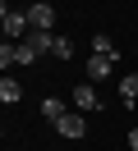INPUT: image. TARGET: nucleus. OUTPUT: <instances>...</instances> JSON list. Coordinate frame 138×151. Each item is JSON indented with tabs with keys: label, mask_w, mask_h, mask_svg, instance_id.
<instances>
[{
	"label": "nucleus",
	"mask_w": 138,
	"mask_h": 151,
	"mask_svg": "<svg viewBox=\"0 0 138 151\" xmlns=\"http://www.w3.org/2000/svg\"><path fill=\"white\" fill-rule=\"evenodd\" d=\"M92 55H106V60H120V50H115V41L101 32V37H92Z\"/></svg>",
	"instance_id": "nucleus-8"
},
{
	"label": "nucleus",
	"mask_w": 138,
	"mask_h": 151,
	"mask_svg": "<svg viewBox=\"0 0 138 151\" xmlns=\"http://www.w3.org/2000/svg\"><path fill=\"white\" fill-rule=\"evenodd\" d=\"M32 60H42V55H37L28 41H18V46H14V64H32Z\"/></svg>",
	"instance_id": "nucleus-11"
},
{
	"label": "nucleus",
	"mask_w": 138,
	"mask_h": 151,
	"mask_svg": "<svg viewBox=\"0 0 138 151\" xmlns=\"http://www.w3.org/2000/svg\"><path fill=\"white\" fill-rule=\"evenodd\" d=\"M115 83H120V101L134 105V101H138V73H120Z\"/></svg>",
	"instance_id": "nucleus-6"
},
{
	"label": "nucleus",
	"mask_w": 138,
	"mask_h": 151,
	"mask_svg": "<svg viewBox=\"0 0 138 151\" xmlns=\"http://www.w3.org/2000/svg\"><path fill=\"white\" fill-rule=\"evenodd\" d=\"M28 23H32V32H51L55 28V5H46V0L28 5Z\"/></svg>",
	"instance_id": "nucleus-2"
},
{
	"label": "nucleus",
	"mask_w": 138,
	"mask_h": 151,
	"mask_svg": "<svg viewBox=\"0 0 138 151\" xmlns=\"http://www.w3.org/2000/svg\"><path fill=\"white\" fill-rule=\"evenodd\" d=\"M42 114H46V119H60V114H69V110H64V101H60V96H46V101H42Z\"/></svg>",
	"instance_id": "nucleus-10"
},
{
	"label": "nucleus",
	"mask_w": 138,
	"mask_h": 151,
	"mask_svg": "<svg viewBox=\"0 0 138 151\" xmlns=\"http://www.w3.org/2000/svg\"><path fill=\"white\" fill-rule=\"evenodd\" d=\"M5 5H9V0H5Z\"/></svg>",
	"instance_id": "nucleus-15"
},
{
	"label": "nucleus",
	"mask_w": 138,
	"mask_h": 151,
	"mask_svg": "<svg viewBox=\"0 0 138 151\" xmlns=\"http://www.w3.org/2000/svg\"><path fill=\"white\" fill-rule=\"evenodd\" d=\"M23 41L37 50V55H51V46H55V32H28Z\"/></svg>",
	"instance_id": "nucleus-7"
},
{
	"label": "nucleus",
	"mask_w": 138,
	"mask_h": 151,
	"mask_svg": "<svg viewBox=\"0 0 138 151\" xmlns=\"http://www.w3.org/2000/svg\"><path fill=\"white\" fill-rule=\"evenodd\" d=\"M74 105H78V110H101V96H97V87H92V83H78V87H74Z\"/></svg>",
	"instance_id": "nucleus-4"
},
{
	"label": "nucleus",
	"mask_w": 138,
	"mask_h": 151,
	"mask_svg": "<svg viewBox=\"0 0 138 151\" xmlns=\"http://www.w3.org/2000/svg\"><path fill=\"white\" fill-rule=\"evenodd\" d=\"M110 69H115V60H106V55H88L83 73H88V83H101V78H110Z\"/></svg>",
	"instance_id": "nucleus-5"
},
{
	"label": "nucleus",
	"mask_w": 138,
	"mask_h": 151,
	"mask_svg": "<svg viewBox=\"0 0 138 151\" xmlns=\"http://www.w3.org/2000/svg\"><path fill=\"white\" fill-rule=\"evenodd\" d=\"M55 133H60V137H69V142H83L88 119H83V114H60V119H55Z\"/></svg>",
	"instance_id": "nucleus-3"
},
{
	"label": "nucleus",
	"mask_w": 138,
	"mask_h": 151,
	"mask_svg": "<svg viewBox=\"0 0 138 151\" xmlns=\"http://www.w3.org/2000/svg\"><path fill=\"white\" fill-rule=\"evenodd\" d=\"M124 142H129V151H138V124L129 128V137H124Z\"/></svg>",
	"instance_id": "nucleus-14"
},
{
	"label": "nucleus",
	"mask_w": 138,
	"mask_h": 151,
	"mask_svg": "<svg viewBox=\"0 0 138 151\" xmlns=\"http://www.w3.org/2000/svg\"><path fill=\"white\" fill-rule=\"evenodd\" d=\"M51 55H55V60H74V41H69V37H55Z\"/></svg>",
	"instance_id": "nucleus-12"
},
{
	"label": "nucleus",
	"mask_w": 138,
	"mask_h": 151,
	"mask_svg": "<svg viewBox=\"0 0 138 151\" xmlns=\"http://www.w3.org/2000/svg\"><path fill=\"white\" fill-rule=\"evenodd\" d=\"M14 46H18V41H0V64H5V69L14 64Z\"/></svg>",
	"instance_id": "nucleus-13"
},
{
	"label": "nucleus",
	"mask_w": 138,
	"mask_h": 151,
	"mask_svg": "<svg viewBox=\"0 0 138 151\" xmlns=\"http://www.w3.org/2000/svg\"><path fill=\"white\" fill-rule=\"evenodd\" d=\"M18 96H23V87H18L14 78H0V101H5V105H14Z\"/></svg>",
	"instance_id": "nucleus-9"
},
{
	"label": "nucleus",
	"mask_w": 138,
	"mask_h": 151,
	"mask_svg": "<svg viewBox=\"0 0 138 151\" xmlns=\"http://www.w3.org/2000/svg\"><path fill=\"white\" fill-rule=\"evenodd\" d=\"M0 23H5V41H23L28 32H32V23H28V9H0Z\"/></svg>",
	"instance_id": "nucleus-1"
}]
</instances>
